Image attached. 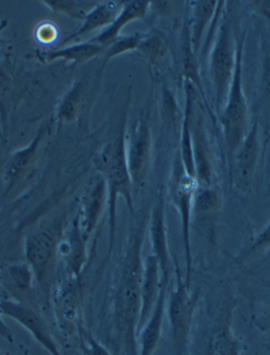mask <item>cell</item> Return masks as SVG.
<instances>
[{
  "label": "cell",
  "mask_w": 270,
  "mask_h": 355,
  "mask_svg": "<svg viewBox=\"0 0 270 355\" xmlns=\"http://www.w3.org/2000/svg\"><path fill=\"white\" fill-rule=\"evenodd\" d=\"M131 229L118 280L114 315L123 352L125 355H138L141 284L144 266L142 249L147 229L146 217L135 222Z\"/></svg>",
  "instance_id": "cell-1"
},
{
  "label": "cell",
  "mask_w": 270,
  "mask_h": 355,
  "mask_svg": "<svg viewBox=\"0 0 270 355\" xmlns=\"http://www.w3.org/2000/svg\"><path fill=\"white\" fill-rule=\"evenodd\" d=\"M126 118L120 122L116 136L110 139L96 155L94 164L96 171L106 182L108 193L109 254L112 252L116 239V209L118 198H124L130 214L133 207V185L129 173L126 155Z\"/></svg>",
  "instance_id": "cell-2"
},
{
  "label": "cell",
  "mask_w": 270,
  "mask_h": 355,
  "mask_svg": "<svg viewBox=\"0 0 270 355\" xmlns=\"http://www.w3.org/2000/svg\"><path fill=\"white\" fill-rule=\"evenodd\" d=\"M237 36L235 35L233 14L229 10H224L209 58L211 78L215 87V104L219 114L225 104L233 80L237 62Z\"/></svg>",
  "instance_id": "cell-3"
},
{
  "label": "cell",
  "mask_w": 270,
  "mask_h": 355,
  "mask_svg": "<svg viewBox=\"0 0 270 355\" xmlns=\"http://www.w3.org/2000/svg\"><path fill=\"white\" fill-rule=\"evenodd\" d=\"M244 46L245 35L237 38L235 72L226 101L219 112L225 142L233 155L249 132V106L243 87Z\"/></svg>",
  "instance_id": "cell-4"
},
{
  "label": "cell",
  "mask_w": 270,
  "mask_h": 355,
  "mask_svg": "<svg viewBox=\"0 0 270 355\" xmlns=\"http://www.w3.org/2000/svg\"><path fill=\"white\" fill-rule=\"evenodd\" d=\"M195 304L197 295L190 293V286L183 282L182 276L177 271V286L169 296L166 306L173 355H188Z\"/></svg>",
  "instance_id": "cell-5"
},
{
  "label": "cell",
  "mask_w": 270,
  "mask_h": 355,
  "mask_svg": "<svg viewBox=\"0 0 270 355\" xmlns=\"http://www.w3.org/2000/svg\"><path fill=\"white\" fill-rule=\"evenodd\" d=\"M197 187L199 184L195 178L189 177L185 173L184 167L179 158V153H177L174 166H173L172 177H171L170 195L181 217L185 263H186L185 282L188 286H190L191 268H192L190 240L191 211L195 205V196Z\"/></svg>",
  "instance_id": "cell-6"
},
{
  "label": "cell",
  "mask_w": 270,
  "mask_h": 355,
  "mask_svg": "<svg viewBox=\"0 0 270 355\" xmlns=\"http://www.w3.org/2000/svg\"><path fill=\"white\" fill-rule=\"evenodd\" d=\"M152 155V136H151L149 112L144 111L126 132V155L129 173L133 189H138L144 185L149 173Z\"/></svg>",
  "instance_id": "cell-7"
},
{
  "label": "cell",
  "mask_w": 270,
  "mask_h": 355,
  "mask_svg": "<svg viewBox=\"0 0 270 355\" xmlns=\"http://www.w3.org/2000/svg\"><path fill=\"white\" fill-rule=\"evenodd\" d=\"M60 227L42 229L30 234L26 240L25 253L27 263L31 268L34 278L42 288H47L53 264L58 256Z\"/></svg>",
  "instance_id": "cell-8"
},
{
  "label": "cell",
  "mask_w": 270,
  "mask_h": 355,
  "mask_svg": "<svg viewBox=\"0 0 270 355\" xmlns=\"http://www.w3.org/2000/svg\"><path fill=\"white\" fill-rule=\"evenodd\" d=\"M0 311L3 315L16 320L27 329L32 336L51 355H62L54 340L49 327L39 313L24 302L13 300L0 302Z\"/></svg>",
  "instance_id": "cell-9"
},
{
  "label": "cell",
  "mask_w": 270,
  "mask_h": 355,
  "mask_svg": "<svg viewBox=\"0 0 270 355\" xmlns=\"http://www.w3.org/2000/svg\"><path fill=\"white\" fill-rule=\"evenodd\" d=\"M82 304L80 278L70 277L54 296L56 322L64 336H72L80 329Z\"/></svg>",
  "instance_id": "cell-10"
},
{
  "label": "cell",
  "mask_w": 270,
  "mask_h": 355,
  "mask_svg": "<svg viewBox=\"0 0 270 355\" xmlns=\"http://www.w3.org/2000/svg\"><path fill=\"white\" fill-rule=\"evenodd\" d=\"M54 122L55 119L53 118L44 121L36 131L35 137L32 139L31 142L27 146L16 150L10 157L5 169L6 193H10L31 168L37 157L40 145L49 136Z\"/></svg>",
  "instance_id": "cell-11"
},
{
  "label": "cell",
  "mask_w": 270,
  "mask_h": 355,
  "mask_svg": "<svg viewBox=\"0 0 270 355\" xmlns=\"http://www.w3.org/2000/svg\"><path fill=\"white\" fill-rule=\"evenodd\" d=\"M107 203H108V193H107L106 182L102 175H98L84 193L80 209L74 219L78 223L80 233L87 241H89L92 234L96 231Z\"/></svg>",
  "instance_id": "cell-12"
},
{
  "label": "cell",
  "mask_w": 270,
  "mask_h": 355,
  "mask_svg": "<svg viewBox=\"0 0 270 355\" xmlns=\"http://www.w3.org/2000/svg\"><path fill=\"white\" fill-rule=\"evenodd\" d=\"M197 98L193 101L190 111V128L192 137L195 173L199 187H213V168L210 148L207 141L204 120L201 111L197 108Z\"/></svg>",
  "instance_id": "cell-13"
},
{
  "label": "cell",
  "mask_w": 270,
  "mask_h": 355,
  "mask_svg": "<svg viewBox=\"0 0 270 355\" xmlns=\"http://www.w3.org/2000/svg\"><path fill=\"white\" fill-rule=\"evenodd\" d=\"M259 153V128L255 123L233 153V183L241 191L249 189L253 182Z\"/></svg>",
  "instance_id": "cell-14"
},
{
  "label": "cell",
  "mask_w": 270,
  "mask_h": 355,
  "mask_svg": "<svg viewBox=\"0 0 270 355\" xmlns=\"http://www.w3.org/2000/svg\"><path fill=\"white\" fill-rule=\"evenodd\" d=\"M149 236L152 245L153 255L160 263L162 280L169 282L171 273V258L167 238L166 211L162 196L151 211L149 220Z\"/></svg>",
  "instance_id": "cell-15"
},
{
  "label": "cell",
  "mask_w": 270,
  "mask_h": 355,
  "mask_svg": "<svg viewBox=\"0 0 270 355\" xmlns=\"http://www.w3.org/2000/svg\"><path fill=\"white\" fill-rule=\"evenodd\" d=\"M162 274L160 263L154 255L146 257L143 266L142 284H141V309L138 333L144 327L154 309L161 290H162Z\"/></svg>",
  "instance_id": "cell-16"
},
{
  "label": "cell",
  "mask_w": 270,
  "mask_h": 355,
  "mask_svg": "<svg viewBox=\"0 0 270 355\" xmlns=\"http://www.w3.org/2000/svg\"><path fill=\"white\" fill-rule=\"evenodd\" d=\"M160 296L151 312L148 320L140 331L138 355H152L160 344L163 324L167 306V288L169 282H163Z\"/></svg>",
  "instance_id": "cell-17"
},
{
  "label": "cell",
  "mask_w": 270,
  "mask_h": 355,
  "mask_svg": "<svg viewBox=\"0 0 270 355\" xmlns=\"http://www.w3.org/2000/svg\"><path fill=\"white\" fill-rule=\"evenodd\" d=\"M123 3L124 1H98L93 9L87 14L86 17L82 21V25L71 32L69 35H66L64 40L60 44V47L68 46L70 42L92 33L96 30L106 29L110 26L116 16L122 10Z\"/></svg>",
  "instance_id": "cell-18"
},
{
  "label": "cell",
  "mask_w": 270,
  "mask_h": 355,
  "mask_svg": "<svg viewBox=\"0 0 270 355\" xmlns=\"http://www.w3.org/2000/svg\"><path fill=\"white\" fill-rule=\"evenodd\" d=\"M241 340L233 332V312L225 311L211 331L206 355H241Z\"/></svg>",
  "instance_id": "cell-19"
},
{
  "label": "cell",
  "mask_w": 270,
  "mask_h": 355,
  "mask_svg": "<svg viewBox=\"0 0 270 355\" xmlns=\"http://www.w3.org/2000/svg\"><path fill=\"white\" fill-rule=\"evenodd\" d=\"M87 241L78 229L75 220L72 222L71 229L58 245V256L64 260L69 276L80 278L82 268L87 261Z\"/></svg>",
  "instance_id": "cell-20"
},
{
  "label": "cell",
  "mask_w": 270,
  "mask_h": 355,
  "mask_svg": "<svg viewBox=\"0 0 270 355\" xmlns=\"http://www.w3.org/2000/svg\"><path fill=\"white\" fill-rule=\"evenodd\" d=\"M149 8H150V3L144 0L124 1L122 10L114 22L90 40L100 44L102 47H108L111 42H114L118 36H120V32L128 24L135 20L143 19L146 16Z\"/></svg>",
  "instance_id": "cell-21"
},
{
  "label": "cell",
  "mask_w": 270,
  "mask_h": 355,
  "mask_svg": "<svg viewBox=\"0 0 270 355\" xmlns=\"http://www.w3.org/2000/svg\"><path fill=\"white\" fill-rule=\"evenodd\" d=\"M106 48L89 40L87 42L68 44L56 49L38 50L36 56L42 62H55L62 60L72 64H82L92 58L104 54Z\"/></svg>",
  "instance_id": "cell-22"
},
{
  "label": "cell",
  "mask_w": 270,
  "mask_h": 355,
  "mask_svg": "<svg viewBox=\"0 0 270 355\" xmlns=\"http://www.w3.org/2000/svg\"><path fill=\"white\" fill-rule=\"evenodd\" d=\"M190 6L191 15L189 21V40L193 53L199 51V44L204 38L205 34H208V28L213 26L217 15L219 1H192L188 3Z\"/></svg>",
  "instance_id": "cell-23"
},
{
  "label": "cell",
  "mask_w": 270,
  "mask_h": 355,
  "mask_svg": "<svg viewBox=\"0 0 270 355\" xmlns=\"http://www.w3.org/2000/svg\"><path fill=\"white\" fill-rule=\"evenodd\" d=\"M1 286H5L8 293L15 297L16 302H21L24 296H28L32 291L34 274L29 264L14 263L8 266L0 273Z\"/></svg>",
  "instance_id": "cell-24"
},
{
  "label": "cell",
  "mask_w": 270,
  "mask_h": 355,
  "mask_svg": "<svg viewBox=\"0 0 270 355\" xmlns=\"http://www.w3.org/2000/svg\"><path fill=\"white\" fill-rule=\"evenodd\" d=\"M84 98H86V84L82 80H75L60 101L56 110L55 120L66 124L75 121L84 104Z\"/></svg>",
  "instance_id": "cell-25"
},
{
  "label": "cell",
  "mask_w": 270,
  "mask_h": 355,
  "mask_svg": "<svg viewBox=\"0 0 270 355\" xmlns=\"http://www.w3.org/2000/svg\"><path fill=\"white\" fill-rule=\"evenodd\" d=\"M138 51L146 58L150 64H159L166 58L168 42L162 33L151 31L145 33L138 44Z\"/></svg>",
  "instance_id": "cell-26"
},
{
  "label": "cell",
  "mask_w": 270,
  "mask_h": 355,
  "mask_svg": "<svg viewBox=\"0 0 270 355\" xmlns=\"http://www.w3.org/2000/svg\"><path fill=\"white\" fill-rule=\"evenodd\" d=\"M42 5L47 6L55 13L64 14L73 19L82 20L87 14L93 9L98 1H82V0H54V1H42Z\"/></svg>",
  "instance_id": "cell-27"
},
{
  "label": "cell",
  "mask_w": 270,
  "mask_h": 355,
  "mask_svg": "<svg viewBox=\"0 0 270 355\" xmlns=\"http://www.w3.org/2000/svg\"><path fill=\"white\" fill-rule=\"evenodd\" d=\"M144 34L133 33L129 34V35H120L114 42H111L108 47L106 48V50H105L104 54H102V67H100V72L104 71L106 64L111 60L116 58V56L138 50V44H140L142 38L144 37Z\"/></svg>",
  "instance_id": "cell-28"
},
{
  "label": "cell",
  "mask_w": 270,
  "mask_h": 355,
  "mask_svg": "<svg viewBox=\"0 0 270 355\" xmlns=\"http://www.w3.org/2000/svg\"><path fill=\"white\" fill-rule=\"evenodd\" d=\"M12 88H13V83H12L9 68L5 62L0 60V119H1L3 128L7 126V121L9 118Z\"/></svg>",
  "instance_id": "cell-29"
},
{
  "label": "cell",
  "mask_w": 270,
  "mask_h": 355,
  "mask_svg": "<svg viewBox=\"0 0 270 355\" xmlns=\"http://www.w3.org/2000/svg\"><path fill=\"white\" fill-rule=\"evenodd\" d=\"M195 203L201 213H213L217 211L219 207V195L213 187H197L195 196Z\"/></svg>",
  "instance_id": "cell-30"
},
{
  "label": "cell",
  "mask_w": 270,
  "mask_h": 355,
  "mask_svg": "<svg viewBox=\"0 0 270 355\" xmlns=\"http://www.w3.org/2000/svg\"><path fill=\"white\" fill-rule=\"evenodd\" d=\"M36 37L42 44H51L57 38V29L52 24H44L38 28Z\"/></svg>",
  "instance_id": "cell-31"
},
{
  "label": "cell",
  "mask_w": 270,
  "mask_h": 355,
  "mask_svg": "<svg viewBox=\"0 0 270 355\" xmlns=\"http://www.w3.org/2000/svg\"><path fill=\"white\" fill-rule=\"evenodd\" d=\"M270 248V222L264 227L263 231L255 237L251 251H261Z\"/></svg>",
  "instance_id": "cell-32"
},
{
  "label": "cell",
  "mask_w": 270,
  "mask_h": 355,
  "mask_svg": "<svg viewBox=\"0 0 270 355\" xmlns=\"http://www.w3.org/2000/svg\"><path fill=\"white\" fill-rule=\"evenodd\" d=\"M249 6L255 13L270 19V1H251Z\"/></svg>",
  "instance_id": "cell-33"
},
{
  "label": "cell",
  "mask_w": 270,
  "mask_h": 355,
  "mask_svg": "<svg viewBox=\"0 0 270 355\" xmlns=\"http://www.w3.org/2000/svg\"><path fill=\"white\" fill-rule=\"evenodd\" d=\"M263 85L266 94L270 98V56H268L264 60Z\"/></svg>",
  "instance_id": "cell-34"
},
{
  "label": "cell",
  "mask_w": 270,
  "mask_h": 355,
  "mask_svg": "<svg viewBox=\"0 0 270 355\" xmlns=\"http://www.w3.org/2000/svg\"><path fill=\"white\" fill-rule=\"evenodd\" d=\"M1 316H3V314H1V311H0V336H1L3 340H7V342L13 343V334H12L9 327H8L7 324H5V322H3Z\"/></svg>",
  "instance_id": "cell-35"
},
{
  "label": "cell",
  "mask_w": 270,
  "mask_h": 355,
  "mask_svg": "<svg viewBox=\"0 0 270 355\" xmlns=\"http://www.w3.org/2000/svg\"><path fill=\"white\" fill-rule=\"evenodd\" d=\"M89 346H90L92 355H110V353H109L104 347L100 346V345L96 343L92 338H89Z\"/></svg>",
  "instance_id": "cell-36"
},
{
  "label": "cell",
  "mask_w": 270,
  "mask_h": 355,
  "mask_svg": "<svg viewBox=\"0 0 270 355\" xmlns=\"http://www.w3.org/2000/svg\"><path fill=\"white\" fill-rule=\"evenodd\" d=\"M267 322H268V326H269V328H270V310H269V312H268Z\"/></svg>",
  "instance_id": "cell-37"
},
{
  "label": "cell",
  "mask_w": 270,
  "mask_h": 355,
  "mask_svg": "<svg viewBox=\"0 0 270 355\" xmlns=\"http://www.w3.org/2000/svg\"><path fill=\"white\" fill-rule=\"evenodd\" d=\"M0 288H1V277H0Z\"/></svg>",
  "instance_id": "cell-38"
},
{
  "label": "cell",
  "mask_w": 270,
  "mask_h": 355,
  "mask_svg": "<svg viewBox=\"0 0 270 355\" xmlns=\"http://www.w3.org/2000/svg\"><path fill=\"white\" fill-rule=\"evenodd\" d=\"M0 355H3V354H0Z\"/></svg>",
  "instance_id": "cell-39"
}]
</instances>
